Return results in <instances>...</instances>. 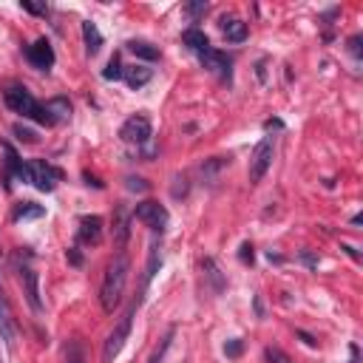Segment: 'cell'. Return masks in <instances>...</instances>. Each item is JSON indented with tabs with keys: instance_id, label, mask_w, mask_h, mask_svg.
Returning a JSON list of instances; mask_svg holds the SVG:
<instances>
[{
	"instance_id": "1",
	"label": "cell",
	"mask_w": 363,
	"mask_h": 363,
	"mask_svg": "<svg viewBox=\"0 0 363 363\" xmlns=\"http://www.w3.org/2000/svg\"><path fill=\"white\" fill-rule=\"evenodd\" d=\"M128 272H130V261L128 255H113L105 267V275H102V286H99V303L105 312H113L122 301V292H125V281H128Z\"/></svg>"
},
{
	"instance_id": "2",
	"label": "cell",
	"mask_w": 363,
	"mask_h": 363,
	"mask_svg": "<svg viewBox=\"0 0 363 363\" xmlns=\"http://www.w3.org/2000/svg\"><path fill=\"white\" fill-rule=\"evenodd\" d=\"M3 99H6V105H9L14 113H20V116H26V119H34V122H40V125H54L51 116H48V111H45V102H37V99L31 96V91H26V88H20V85H11V88H6Z\"/></svg>"
},
{
	"instance_id": "3",
	"label": "cell",
	"mask_w": 363,
	"mask_h": 363,
	"mask_svg": "<svg viewBox=\"0 0 363 363\" xmlns=\"http://www.w3.org/2000/svg\"><path fill=\"white\" fill-rule=\"evenodd\" d=\"M136 306H139V301H133V303L125 309V315L119 318V323H116L113 332L108 335V340H105V346H102V363H113V360L119 357V352L125 349V343H128V337H130V329H133Z\"/></svg>"
},
{
	"instance_id": "4",
	"label": "cell",
	"mask_w": 363,
	"mask_h": 363,
	"mask_svg": "<svg viewBox=\"0 0 363 363\" xmlns=\"http://www.w3.org/2000/svg\"><path fill=\"white\" fill-rule=\"evenodd\" d=\"M272 153H275V139L272 136H264L255 147H252V156H250V167H247V176H250V184H258L269 164H272Z\"/></svg>"
},
{
	"instance_id": "5",
	"label": "cell",
	"mask_w": 363,
	"mask_h": 363,
	"mask_svg": "<svg viewBox=\"0 0 363 363\" xmlns=\"http://www.w3.org/2000/svg\"><path fill=\"white\" fill-rule=\"evenodd\" d=\"M133 218H136V221H142L145 227H150L153 233H164V227H167V221H170V213H167V207H164V204H159V201L147 199V201H139V204H136Z\"/></svg>"
},
{
	"instance_id": "6",
	"label": "cell",
	"mask_w": 363,
	"mask_h": 363,
	"mask_svg": "<svg viewBox=\"0 0 363 363\" xmlns=\"http://www.w3.org/2000/svg\"><path fill=\"white\" fill-rule=\"evenodd\" d=\"M119 136H122V142H128V145H145V142L153 136V125H150V119H147L145 113H133V116H128V119L122 122Z\"/></svg>"
},
{
	"instance_id": "7",
	"label": "cell",
	"mask_w": 363,
	"mask_h": 363,
	"mask_svg": "<svg viewBox=\"0 0 363 363\" xmlns=\"http://www.w3.org/2000/svg\"><path fill=\"white\" fill-rule=\"evenodd\" d=\"M28 182L37 190L51 193L57 187V182H60V170L54 164H48V162H28Z\"/></svg>"
},
{
	"instance_id": "8",
	"label": "cell",
	"mask_w": 363,
	"mask_h": 363,
	"mask_svg": "<svg viewBox=\"0 0 363 363\" xmlns=\"http://www.w3.org/2000/svg\"><path fill=\"white\" fill-rule=\"evenodd\" d=\"M26 60H28L37 71H48V68L54 65V48H51V43H48L45 37L34 40V43L26 48Z\"/></svg>"
},
{
	"instance_id": "9",
	"label": "cell",
	"mask_w": 363,
	"mask_h": 363,
	"mask_svg": "<svg viewBox=\"0 0 363 363\" xmlns=\"http://www.w3.org/2000/svg\"><path fill=\"white\" fill-rule=\"evenodd\" d=\"M102 241V218L99 216H82L77 230V244H99Z\"/></svg>"
},
{
	"instance_id": "10",
	"label": "cell",
	"mask_w": 363,
	"mask_h": 363,
	"mask_svg": "<svg viewBox=\"0 0 363 363\" xmlns=\"http://www.w3.org/2000/svg\"><path fill=\"white\" fill-rule=\"evenodd\" d=\"M0 343L11 352L14 349V318H11V309L0 292Z\"/></svg>"
},
{
	"instance_id": "11",
	"label": "cell",
	"mask_w": 363,
	"mask_h": 363,
	"mask_svg": "<svg viewBox=\"0 0 363 363\" xmlns=\"http://www.w3.org/2000/svg\"><path fill=\"white\" fill-rule=\"evenodd\" d=\"M218 26H221L227 43H244V40H247V23H244L241 17H235V14H224Z\"/></svg>"
},
{
	"instance_id": "12",
	"label": "cell",
	"mask_w": 363,
	"mask_h": 363,
	"mask_svg": "<svg viewBox=\"0 0 363 363\" xmlns=\"http://www.w3.org/2000/svg\"><path fill=\"white\" fill-rule=\"evenodd\" d=\"M201 57V62H204V68H210V71H216L218 77H230V60H227V54H221V51H216L213 45L204 51V54H199Z\"/></svg>"
},
{
	"instance_id": "13",
	"label": "cell",
	"mask_w": 363,
	"mask_h": 363,
	"mask_svg": "<svg viewBox=\"0 0 363 363\" xmlns=\"http://www.w3.org/2000/svg\"><path fill=\"white\" fill-rule=\"evenodd\" d=\"M20 278L26 281V298H28L31 309L40 312L43 309V301H40V289H37V272L31 267H20Z\"/></svg>"
},
{
	"instance_id": "14",
	"label": "cell",
	"mask_w": 363,
	"mask_h": 363,
	"mask_svg": "<svg viewBox=\"0 0 363 363\" xmlns=\"http://www.w3.org/2000/svg\"><path fill=\"white\" fill-rule=\"evenodd\" d=\"M82 37H85V51H88V57H96L99 48H102V34H99L96 23L85 20V23H82Z\"/></svg>"
},
{
	"instance_id": "15",
	"label": "cell",
	"mask_w": 363,
	"mask_h": 363,
	"mask_svg": "<svg viewBox=\"0 0 363 363\" xmlns=\"http://www.w3.org/2000/svg\"><path fill=\"white\" fill-rule=\"evenodd\" d=\"M45 111H48V116H51L54 125L71 119V102H68L65 96H54V99H48V102H45Z\"/></svg>"
},
{
	"instance_id": "16",
	"label": "cell",
	"mask_w": 363,
	"mask_h": 363,
	"mask_svg": "<svg viewBox=\"0 0 363 363\" xmlns=\"http://www.w3.org/2000/svg\"><path fill=\"white\" fill-rule=\"evenodd\" d=\"M150 77H153V68H145V65H130V68H125V74H122V79H125L130 88L147 85Z\"/></svg>"
},
{
	"instance_id": "17",
	"label": "cell",
	"mask_w": 363,
	"mask_h": 363,
	"mask_svg": "<svg viewBox=\"0 0 363 363\" xmlns=\"http://www.w3.org/2000/svg\"><path fill=\"white\" fill-rule=\"evenodd\" d=\"M182 40H184V45L193 48L196 54H204V51L210 48V40H207V34H204L201 28H187V31L182 34Z\"/></svg>"
},
{
	"instance_id": "18",
	"label": "cell",
	"mask_w": 363,
	"mask_h": 363,
	"mask_svg": "<svg viewBox=\"0 0 363 363\" xmlns=\"http://www.w3.org/2000/svg\"><path fill=\"white\" fill-rule=\"evenodd\" d=\"M125 48L133 54V57H142V60H159V48H153L150 43H145V40H128L125 43Z\"/></svg>"
},
{
	"instance_id": "19",
	"label": "cell",
	"mask_w": 363,
	"mask_h": 363,
	"mask_svg": "<svg viewBox=\"0 0 363 363\" xmlns=\"http://www.w3.org/2000/svg\"><path fill=\"white\" fill-rule=\"evenodd\" d=\"M45 210L40 207V204H34V201H23V204H17L14 210H11V218L14 221H26V218H40Z\"/></svg>"
},
{
	"instance_id": "20",
	"label": "cell",
	"mask_w": 363,
	"mask_h": 363,
	"mask_svg": "<svg viewBox=\"0 0 363 363\" xmlns=\"http://www.w3.org/2000/svg\"><path fill=\"white\" fill-rule=\"evenodd\" d=\"M173 335H176V329L170 326V329L164 332V337L159 340V346H156V349L150 352V357H147V363H162V360H164V352L170 349V340H173Z\"/></svg>"
},
{
	"instance_id": "21",
	"label": "cell",
	"mask_w": 363,
	"mask_h": 363,
	"mask_svg": "<svg viewBox=\"0 0 363 363\" xmlns=\"http://www.w3.org/2000/svg\"><path fill=\"white\" fill-rule=\"evenodd\" d=\"M122 74H125L122 60H119V54H113V57L108 60V68L102 71V77H105V79H122Z\"/></svg>"
},
{
	"instance_id": "22",
	"label": "cell",
	"mask_w": 363,
	"mask_h": 363,
	"mask_svg": "<svg viewBox=\"0 0 363 363\" xmlns=\"http://www.w3.org/2000/svg\"><path fill=\"white\" fill-rule=\"evenodd\" d=\"M65 363H85V352H82V343L79 340H71L68 349H65Z\"/></svg>"
},
{
	"instance_id": "23",
	"label": "cell",
	"mask_w": 363,
	"mask_h": 363,
	"mask_svg": "<svg viewBox=\"0 0 363 363\" xmlns=\"http://www.w3.org/2000/svg\"><path fill=\"white\" fill-rule=\"evenodd\" d=\"M116 238H119V244H125L128 241V213H125V207H119L116 210Z\"/></svg>"
},
{
	"instance_id": "24",
	"label": "cell",
	"mask_w": 363,
	"mask_h": 363,
	"mask_svg": "<svg viewBox=\"0 0 363 363\" xmlns=\"http://www.w3.org/2000/svg\"><path fill=\"white\" fill-rule=\"evenodd\" d=\"M204 269H207V275L216 281V289L221 292V286H224V281H221V275H218V267H216V261L213 258H204Z\"/></svg>"
},
{
	"instance_id": "25",
	"label": "cell",
	"mask_w": 363,
	"mask_h": 363,
	"mask_svg": "<svg viewBox=\"0 0 363 363\" xmlns=\"http://www.w3.org/2000/svg\"><path fill=\"white\" fill-rule=\"evenodd\" d=\"M207 3H190V6H184V11L187 14H193V17H199V14H207Z\"/></svg>"
},
{
	"instance_id": "26",
	"label": "cell",
	"mask_w": 363,
	"mask_h": 363,
	"mask_svg": "<svg viewBox=\"0 0 363 363\" xmlns=\"http://www.w3.org/2000/svg\"><path fill=\"white\" fill-rule=\"evenodd\" d=\"M14 133L23 139V142H37V136H34V130H28V128H23V125H14Z\"/></svg>"
},
{
	"instance_id": "27",
	"label": "cell",
	"mask_w": 363,
	"mask_h": 363,
	"mask_svg": "<svg viewBox=\"0 0 363 363\" xmlns=\"http://www.w3.org/2000/svg\"><path fill=\"white\" fill-rule=\"evenodd\" d=\"M224 354H227V357H238V354H241V340H238V337L230 340V343L224 346Z\"/></svg>"
},
{
	"instance_id": "28",
	"label": "cell",
	"mask_w": 363,
	"mask_h": 363,
	"mask_svg": "<svg viewBox=\"0 0 363 363\" xmlns=\"http://www.w3.org/2000/svg\"><path fill=\"white\" fill-rule=\"evenodd\" d=\"M267 357L275 360V363H289V357H286L284 352H278V349H267Z\"/></svg>"
},
{
	"instance_id": "29",
	"label": "cell",
	"mask_w": 363,
	"mask_h": 363,
	"mask_svg": "<svg viewBox=\"0 0 363 363\" xmlns=\"http://www.w3.org/2000/svg\"><path fill=\"white\" fill-rule=\"evenodd\" d=\"M349 51H352L354 60H360V37H352L349 40Z\"/></svg>"
},
{
	"instance_id": "30",
	"label": "cell",
	"mask_w": 363,
	"mask_h": 363,
	"mask_svg": "<svg viewBox=\"0 0 363 363\" xmlns=\"http://www.w3.org/2000/svg\"><path fill=\"white\" fill-rule=\"evenodd\" d=\"M23 9H28V11H34V14H45V11H48V6H34V3H28V0H23Z\"/></svg>"
},
{
	"instance_id": "31",
	"label": "cell",
	"mask_w": 363,
	"mask_h": 363,
	"mask_svg": "<svg viewBox=\"0 0 363 363\" xmlns=\"http://www.w3.org/2000/svg\"><path fill=\"white\" fill-rule=\"evenodd\" d=\"M241 261H244V264H247V261L252 264V247H250V244H244V247H241Z\"/></svg>"
}]
</instances>
